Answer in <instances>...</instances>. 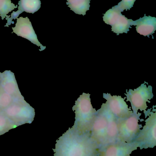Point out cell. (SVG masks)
<instances>
[{"label": "cell", "instance_id": "obj_5", "mask_svg": "<svg viewBox=\"0 0 156 156\" xmlns=\"http://www.w3.org/2000/svg\"><path fill=\"white\" fill-rule=\"evenodd\" d=\"M146 82L142 84L139 87L134 90H126L125 94L127 98V101H129L131 104L133 114H137L138 110L145 111L147 108V102L150 103L149 101L153 98L152 87L151 86L147 87Z\"/></svg>", "mask_w": 156, "mask_h": 156}, {"label": "cell", "instance_id": "obj_4", "mask_svg": "<svg viewBox=\"0 0 156 156\" xmlns=\"http://www.w3.org/2000/svg\"><path fill=\"white\" fill-rule=\"evenodd\" d=\"M144 112L149 117L144 120L145 126L133 141L138 143L140 149L153 148L156 146V113L151 111V109Z\"/></svg>", "mask_w": 156, "mask_h": 156}, {"label": "cell", "instance_id": "obj_14", "mask_svg": "<svg viewBox=\"0 0 156 156\" xmlns=\"http://www.w3.org/2000/svg\"><path fill=\"white\" fill-rule=\"evenodd\" d=\"M136 26V30L138 33L149 38L156 30V19L151 16H144L143 18L133 21L132 26Z\"/></svg>", "mask_w": 156, "mask_h": 156}, {"label": "cell", "instance_id": "obj_8", "mask_svg": "<svg viewBox=\"0 0 156 156\" xmlns=\"http://www.w3.org/2000/svg\"><path fill=\"white\" fill-rule=\"evenodd\" d=\"M103 98L107 100L105 103L107 107L117 119H125L133 114L125 98L121 96H112L110 94L104 93Z\"/></svg>", "mask_w": 156, "mask_h": 156}, {"label": "cell", "instance_id": "obj_19", "mask_svg": "<svg viewBox=\"0 0 156 156\" xmlns=\"http://www.w3.org/2000/svg\"><path fill=\"white\" fill-rule=\"evenodd\" d=\"M16 127L17 126L5 115L3 112L0 111V136Z\"/></svg>", "mask_w": 156, "mask_h": 156}, {"label": "cell", "instance_id": "obj_2", "mask_svg": "<svg viewBox=\"0 0 156 156\" xmlns=\"http://www.w3.org/2000/svg\"><path fill=\"white\" fill-rule=\"evenodd\" d=\"M73 110L75 120L71 128L80 135L90 132L97 113L91 104L90 94L83 93L75 101Z\"/></svg>", "mask_w": 156, "mask_h": 156}, {"label": "cell", "instance_id": "obj_3", "mask_svg": "<svg viewBox=\"0 0 156 156\" xmlns=\"http://www.w3.org/2000/svg\"><path fill=\"white\" fill-rule=\"evenodd\" d=\"M2 112L17 127L31 124L35 117L34 108L25 100L14 101Z\"/></svg>", "mask_w": 156, "mask_h": 156}, {"label": "cell", "instance_id": "obj_16", "mask_svg": "<svg viewBox=\"0 0 156 156\" xmlns=\"http://www.w3.org/2000/svg\"><path fill=\"white\" fill-rule=\"evenodd\" d=\"M132 21V20H129L121 14L116 23L112 26L111 30L117 35L120 34H127L129 28H131Z\"/></svg>", "mask_w": 156, "mask_h": 156}, {"label": "cell", "instance_id": "obj_15", "mask_svg": "<svg viewBox=\"0 0 156 156\" xmlns=\"http://www.w3.org/2000/svg\"><path fill=\"white\" fill-rule=\"evenodd\" d=\"M90 0H67L66 4L76 14L86 15L90 8Z\"/></svg>", "mask_w": 156, "mask_h": 156}, {"label": "cell", "instance_id": "obj_22", "mask_svg": "<svg viewBox=\"0 0 156 156\" xmlns=\"http://www.w3.org/2000/svg\"><path fill=\"white\" fill-rule=\"evenodd\" d=\"M0 87H1V75H0Z\"/></svg>", "mask_w": 156, "mask_h": 156}, {"label": "cell", "instance_id": "obj_13", "mask_svg": "<svg viewBox=\"0 0 156 156\" xmlns=\"http://www.w3.org/2000/svg\"><path fill=\"white\" fill-rule=\"evenodd\" d=\"M100 109L107 120V135L105 145L115 142L117 141L118 136L117 119L108 110L105 103L102 104Z\"/></svg>", "mask_w": 156, "mask_h": 156}, {"label": "cell", "instance_id": "obj_10", "mask_svg": "<svg viewBox=\"0 0 156 156\" xmlns=\"http://www.w3.org/2000/svg\"><path fill=\"white\" fill-rule=\"evenodd\" d=\"M90 134L99 147L105 145L107 135V120L101 109L98 110Z\"/></svg>", "mask_w": 156, "mask_h": 156}, {"label": "cell", "instance_id": "obj_20", "mask_svg": "<svg viewBox=\"0 0 156 156\" xmlns=\"http://www.w3.org/2000/svg\"><path fill=\"white\" fill-rule=\"evenodd\" d=\"M15 101L16 100L12 96L0 87V111H3Z\"/></svg>", "mask_w": 156, "mask_h": 156}, {"label": "cell", "instance_id": "obj_17", "mask_svg": "<svg viewBox=\"0 0 156 156\" xmlns=\"http://www.w3.org/2000/svg\"><path fill=\"white\" fill-rule=\"evenodd\" d=\"M121 14V12L114 6L104 14L103 20L106 24L113 26L117 21Z\"/></svg>", "mask_w": 156, "mask_h": 156}, {"label": "cell", "instance_id": "obj_9", "mask_svg": "<svg viewBox=\"0 0 156 156\" xmlns=\"http://www.w3.org/2000/svg\"><path fill=\"white\" fill-rule=\"evenodd\" d=\"M12 33H14L18 36L27 39L32 43L40 47V51H44L46 49V47L43 46L38 40L31 22L28 17L18 18L15 27H12Z\"/></svg>", "mask_w": 156, "mask_h": 156}, {"label": "cell", "instance_id": "obj_11", "mask_svg": "<svg viewBox=\"0 0 156 156\" xmlns=\"http://www.w3.org/2000/svg\"><path fill=\"white\" fill-rule=\"evenodd\" d=\"M0 87L15 100H24L19 89L14 74L11 71H5L1 75Z\"/></svg>", "mask_w": 156, "mask_h": 156}, {"label": "cell", "instance_id": "obj_6", "mask_svg": "<svg viewBox=\"0 0 156 156\" xmlns=\"http://www.w3.org/2000/svg\"><path fill=\"white\" fill-rule=\"evenodd\" d=\"M141 114H132L125 119H117L118 136L117 141L131 143L133 142L137 135L142 127V125L139 124L140 117Z\"/></svg>", "mask_w": 156, "mask_h": 156}, {"label": "cell", "instance_id": "obj_23", "mask_svg": "<svg viewBox=\"0 0 156 156\" xmlns=\"http://www.w3.org/2000/svg\"><path fill=\"white\" fill-rule=\"evenodd\" d=\"M2 73H1V72H0V75H1L2 74Z\"/></svg>", "mask_w": 156, "mask_h": 156}, {"label": "cell", "instance_id": "obj_12", "mask_svg": "<svg viewBox=\"0 0 156 156\" xmlns=\"http://www.w3.org/2000/svg\"><path fill=\"white\" fill-rule=\"evenodd\" d=\"M18 10L16 12H13L11 16H9L7 19V23L5 27H9L12 23H14L12 20L17 19L20 14L22 12H26L34 14L38 11L41 7V2L39 0H21L19 2Z\"/></svg>", "mask_w": 156, "mask_h": 156}, {"label": "cell", "instance_id": "obj_1", "mask_svg": "<svg viewBox=\"0 0 156 156\" xmlns=\"http://www.w3.org/2000/svg\"><path fill=\"white\" fill-rule=\"evenodd\" d=\"M99 146L90 132L80 135L69 128L56 140L54 156H98Z\"/></svg>", "mask_w": 156, "mask_h": 156}, {"label": "cell", "instance_id": "obj_7", "mask_svg": "<svg viewBox=\"0 0 156 156\" xmlns=\"http://www.w3.org/2000/svg\"><path fill=\"white\" fill-rule=\"evenodd\" d=\"M138 147V144L137 142L127 143L117 141L99 147L98 156H130Z\"/></svg>", "mask_w": 156, "mask_h": 156}, {"label": "cell", "instance_id": "obj_21", "mask_svg": "<svg viewBox=\"0 0 156 156\" xmlns=\"http://www.w3.org/2000/svg\"><path fill=\"white\" fill-rule=\"evenodd\" d=\"M136 0H123L118 3L115 6L117 9H118L121 12L125 10H129L133 7Z\"/></svg>", "mask_w": 156, "mask_h": 156}, {"label": "cell", "instance_id": "obj_18", "mask_svg": "<svg viewBox=\"0 0 156 156\" xmlns=\"http://www.w3.org/2000/svg\"><path fill=\"white\" fill-rule=\"evenodd\" d=\"M18 8V6L12 3L10 0H0V16L2 20L8 19V14Z\"/></svg>", "mask_w": 156, "mask_h": 156}]
</instances>
